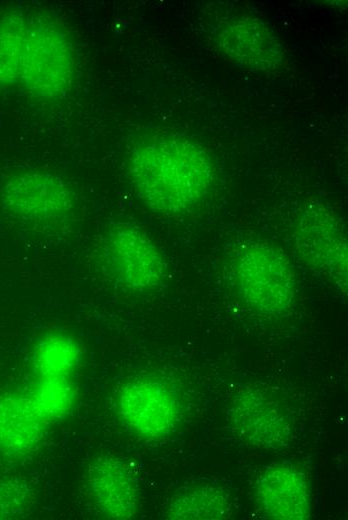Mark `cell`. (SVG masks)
<instances>
[{"mask_svg": "<svg viewBox=\"0 0 348 520\" xmlns=\"http://www.w3.org/2000/svg\"><path fill=\"white\" fill-rule=\"evenodd\" d=\"M129 176L141 200L152 210L182 215L210 194L214 166L197 143L176 136H156L137 144L129 156Z\"/></svg>", "mask_w": 348, "mask_h": 520, "instance_id": "obj_1", "label": "cell"}, {"mask_svg": "<svg viewBox=\"0 0 348 520\" xmlns=\"http://www.w3.org/2000/svg\"><path fill=\"white\" fill-rule=\"evenodd\" d=\"M71 44L53 21L24 12L0 19V83L20 84L43 98L66 93L73 80Z\"/></svg>", "mask_w": 348, "mask_h": 520, "instance_id": "obj_2", "label": "cell"}, {"mask_svg": "<svg viewBox=\"0 0 348 520\" xmlns=\"http://www.w3.org/2000/svg\"><path fill=\"white\" fill-rule=\"evenodd\" d=\"M233 274L241 297L252 308L277 315L290 307L294 274L283 254L272 246L252 244L244 248L234 260Z\"/></svg>", "mask_w": 348, "mask_h": 520, "instance_id": "obj_3", "label": "cell"}, {"mask_svg": "<svg viewBox=\"0 0 348 520\" xmlns=\"http://www.w3.org/2000/svg\"><path fill=\"white\" fill-rule=\"evenodd\" d=\"M295 245L310 267L346 292L347 233L344 222L334 211L320 203L310 205L296 229Z\"/></svg>", "mask_w": 348, "mask_h": 520, "instance_id": "obj_4", "label": "cell"}, {"mask_svg": "<svg viewBox=\"0 0 348 520\" xmlns=\"http://www.w3.org/2000/svg\"><path fill=\"white\" fill-rule=\"evenodd\" d=\"M116 406L124 423L148 438L170 434L179 418V403L173 388L154 378L125 384L117 395Z\"/></svg>", "mask_w": 348, "mask_h": 520, "instance_id": "obj_5", "label": "cell"}, {"mask_svg": "<svg viewBox=\"0 0 348 520\" xmlns=\"http://www.w3.org/2000/svg\"><path fill=\"white\" fill-rule=\"evenodd\" d=\"M103 252L111 274L127 287L151 289L165 278V262L160 251L138 228L123 226L111 231Z\"/></svg>", "mask_w": 348, "mask_h": 520, "instance_id": "obj_6", "label": "cell"}, {"mask_svg": "<svg viewBox=\"0 0 348 520\" xmlns=\"http://www.w3.org/2000/svg\"><path fill=\"white\" fill-rule=\"evenodd\" d=\"M2 201L14 216L34 222L59 220L74 204L69 186L44 172H24L9 178L2 188Z\"/></svg>", "mask_w": 348, "mask_h": 520, "instance_id": "obj_7", "label": "cell"}, {"mask_svg": "<svg viewBox=\"0 0 348 520\" xmlns=\"http://www.w3.org/2000/svg\"><path fill=\"white\" fill-rule=\"evenodd\" d=\"M256 499L265 519L304 520L311 515V490L304 474L286 461L266 466L256 483Z\"/></svg>", "mask_w": 348, "mask_h": 520, "instance_id": "obj_8", "label": "cell"}, {"mask_svg": "<svg viewBox=\"0 0 348 520\" xmlns=\"http://www.w3.org/2000/svg\"><path fill=\"white\" fill-rule=\"evenodd\" d=\"M220 51L235 64L251 71H267L283 60L276 34L261 20L239 18L226 23L217 34Z\"/></svg>", "mask_w": 348, "mask_h": 520, "instance_id": "obj_9", "label": "cell"}, {"mask_svg": "<svg viewBox=\"0 0 348 520\" xmlns=\"http://www.w3.org/2000/svg\"><path fill=\"white\" fill-rule=\"evenodd\" d=\"M88 485L105 514L118 519L135 515L139 502L138 482L123 461L112 457L96 461L88 470Z\"/></svg>", "mask_w": 348, "mask_h": 520, "instance_id": "obj_10", "label": "cell"}, {"mask_svg": "<svg viewBox=\"0 0 348 520\" xmlns=\"http://www.w3.org/2000/svg\"><path fill=\"white\" fill-rule=\"evenodd\" d=\"M46 420L29 396L0 394V452L24 453L43 436Z\"/></svg>", "mask_w": 348, "mask_h": 520, "instance_id": "obj_11", "label": "cell"}, {"mask_svg": "<svg viewBox=\"0 0 348 520\" xmlns=\"http://www.w3.org/2000/svg\"><path fill=\"white\" fill-rule=\"evenodd\" d=\"M233 422L242 437L257 445H279L288 424L280 411L267 400L246 395L234 403Z\"/></svg>", "mask_w": 348, "mask_h": 520, "instance_id": "obj_12", "label": "cell"}, {"mask_svg": "<svg viewBox=\"0 0 348 520\" xmlns=\"http://www.w3.org/2000/svg\"><path fill=\"white\" fill-rule=\"evenodd\" d=\"M232 513V502L223 488L202 483L177 494L168 505L165 517L169 519H227Z\"/></svg>", "mask_w": 348, "mask_h": 520, "instance_id": "obj_13", "label": "cell"}, {"mask_svg": "<svg viewBox=\"0 0 348 520\" xmlns=\"http://www.w3.org/2000/svg\"><path fill=\"white\" fill-rule=\"evenodd\" d=\"M79 358V349L71 338L58 334L46 336L35 348V379L72 378Z\"/></svg>", "mask_w": 348, "mask_h": 520, "instance_id": "obj_14", "label": "cell"}]
</instances>
